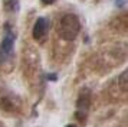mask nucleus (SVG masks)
<instances>
[{"label": "nucleus", "instance_id": "f257e3e1", "mask_svg": "<svg viewBox=\"0 0 128 127\" xmlns=\"http://www.w3.org/2000/svg\"><path fill=\"white\" fill-rule=\"evenodd\" d=\"M79 29H81V23H79V19L72 15V13H68L65 15L60 22H59L58 26V32L59 36L65 40H74L79 33Z\"/></svg>", "mask_w": 128, "mask_h": 127}, {"label": "nucleus", "instance_id": "f03ea898", "mask_svg": "<svg viewBox=\"0 0 128 127\" xmlns=\"http://www.w3.org/2000/svg\"><path fill=\"white\" fill-rule=\"evenodd\" d=\"M89 105H91V92L89 90H82L79 97H78V101H76V118L81 121V123H85L86 120V111L89 110Z\"/></svg>", "mask_w": 128, "mask_h": 127}, {"label": "nucleus", "instance_id": "7ed1b4c3", "mask_svg": "<svg viewBox=\"0 0 128 127\" xmlns=\"http://www.w3.org/2000/svg\"><path fill=\"white\" fill-rule=\"evenodd\" d=\"M13 43H14V38L10 32H7V35L4 36V39L2 42V46H0V62L6 61L7 58L10 56V53L13 51Z\"/></svg>", "mask_w": 128, "mask_h": 127}, {"label": "nucleus", "instance_id": "20e7f679", "mask_svg": "<svg viewBox=\"0 0 128 127\" xmlns=\"http://www.w3.org/2000/svg\"><path fill=\"white\" fill-rule=\"evenodd\" d=\"M48 32V20L43 17H39L35 22L33 26V38L35 39H42Z\"/></svg>", "mask_w": 128, "mask_h": 127}, {"label": "nucleus", "instance_id": "39448f33", "mask_svg": "<svg viewBox=\"0 0 128 127\" xmlns=\"http://www.w3.org/2000/svg\"><path fill=\"white\" fill-rule=\"evenodd\" d=\"M6 7L9 9V10H16L19 7V3L16 2V0H7L6 2Z\"/></svg>", "mask_w": 128, "mask_h": 127}, {"label": "nucleus", "instance_id": "423d86ee", "mask_svg": "<svg viewBox=\"0 0 128 127\" xmlns=\"http://www.w3.org/2000/svg\"><path fill=\"white\" fill-rule=\"evenodd\" d=\"M42 2H43L45 5H52V3L55 2V0H42Z\"/></svg>", "mask_w": 128, "mask_h": 127}, {"label": "nucleus", "instance_id": "0eeeda50", "mask_svg": "<svg viewBox=\"0 0 128 127\" xmlns=\"http://www.w3.org/2000/svg\"><path fill=\"white\" fill-rule=\"evenodd\" d=\"M49 80H56V75H48Z\"/></svg>", "mask_w": 128, "mask_h": 127}, {"label": "nucleus", "instance_id": "6e6552de", "mask_svg": "<svg viewBox=\"0 0 128 127\" xmlns=\"http://www.w3.org/2000/svg\"><path fill=\"white\" fill-rule=\"evenodd\" d=\"M65 127H76L75 124H68V126H65Z\"/></svg>", "mask_w": 128, "mask_h": 127}]
</instances>
